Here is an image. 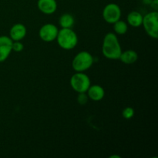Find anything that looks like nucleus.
I'll use <instances>...</instances> for the list:
<instances>
[{
	"label": "nucleus",
	"mask_w": 158,
	"mask_h": 158,
	"mask_svg": "<svg viewBox=\"0 0 158 158\" xmlns=\"http://www.w3.org/2000/svg\"><path fill=\"white\" fill-rule=\"evenodd\" d=\"M86 93L88 97L94 101H100L104 97L105 95L104 89L100 85H90Z\"/></svg>",
	"instance_id": "obj_11"
},
{
	"label": "nucleus",
	"mask_w": 158,
	"mask_h": 158,
	"mask_svg": "<svg viewBox=\"0 0 158 158\" xmlns=\"http://www.w3.org/2000/svg\"><path fill=\"white\" fill-rule=\"evenodd\" d=\"M56 40H57L59 46L66 50L73 49L78 43L77 33L71 28H62L59 30Z\"/></svg>",
	"instance_id": "obj_2"
},
{
	"label": "nucleus",
	"mask_w": 158,
	"mask_h": 158,
	"mask_svg": "<svg viewBox=\"0 0 158 158\" xmlns=\"http://www.w3.org/2000/svg\"><path fill=\"white\" fill-rule=\"evenodd\" d=\"M121 16V9L120 6L115 3H109L103 10V18L106 23L114 24L118 21Z\"/></svg>",
	"instance_id": "obj_6"
},
{
	"label": "nucleus",
	"mask_w": 158,
	"mask_h": 158,
	"mask_svg": "<svg viewBox=\"0 0 158 158\" xmlns=\"http://www.w3.org/2000/svg\"><path fill=\"white\" fill-rule=\"evenodd\" d=\"M12 40L6 35L0 36V63L7 60L12 51Z\"/></svg>",
	"instance_id": "obj_8"
},
{
	"label": "nucleus",
	"mask_w": 158,
	"mask_h": 158,
	"mask_svg": "<svg viewBox=\"0 0 158 158\" xmlns=\"http://www.w3.org/2000/svg\"><path fill=\"white\" fill-rule=\"evenodd\" d=\"M122 115H123V118L127 119V120H130L134 116V108L131 107V106H127L125 107L122 111Z\"/></svg>",
	"instance_id": "obj_16"
},
{
	"label": "nucleus",
	"mask_w": 158,
	"mask_h": 158,
	"mask_svg": "<svg viewBox=\"0 0 158 158\" xmlns=\"http://www.w3.org/2000/svg\"><path fill=\"white\" fill-rule=\"evenodd\" d=\"M12 51H15V52H19L21 51H23L24 46H23V43L19 41H13L12 42Z\"/></svg>",
	"instance_id": "obj_18"
},
{
	"label": "nucleus",
	"mask_w": 158,
	"mask_h": 158,
	"mask_svg": "<svg viewBox=\"0 0 158 158\" xmlns=\"http://www.w3.org/2000/svg\"><path fill=\"white\" fill-rule=\"evenodd\" d=\"M88 99L89 97L87 94H86V93H79V96L77 97V102L80 105H84L87 103Z\"/></svg>",
	"instance_id": "obj_17"
},
{
	"label": "nucleus",
	"mask_w": 158,
	"mask_h": 158,
	"mask_svg": "<svg viewBox=\"0 0 158 158\" xmlns=\"http://www.w3.org/2000/svg\"><path fill=\"white\" fill-rule=\"evenodd\" d=\"M103 56L109 60H119L122 52L117 36L113 32H109L105 35L102 46Z\"/></svg>",
	"instance_id": "obj_1"
},
{
	"label": "nucleus",
	"mask_w": 158,
	"mask_h": 158,
	"mask_svg": "<svg viewBox=\"0 0 158 158\" xmlns=\"http://www.w3.org/2000/svg\"><path fill=\"white\" fill-rule=\"evenodd\" d=\"M137 59H138V55H137V52L135 51L129 49V50L122 52L119 60H120V61L123 62L125 64L130 65L135 63L137 60Z\"/></svg>",
	"instance_id": "obj_12"
},
{
	"label": "nucleus",
	"mask_w": 158,
	"mask_h": 158,
	"mask_svg": "<svg viewBox=\"0 0 158 158\" xmlns=\"http://www.w3.org/2000/svg\"><path fill=\"white\" fill-rule=\"evenodd\" d=\"M94 63V57L87 51H82L74 57L72 66L77 72H83L87 70Z\"/></svg>",
	"instance_id": "obj_3"
},
{
	"label": "nucleus",
	"mask_w": 158,
	"mask_h": 158,
	"mask_svg": "<svg viewBox=\"0 0 158 158\" xmlns=\"http://www.w3.org/2000/svg\"><path fill=\"white\" fill-rule=\"evenodd\" d=\"M114 157H118V158H120V156H116V155L111 156V157H110V158H114Z\"/></svg>",
	"instance_id": "obj_20"
},
{
	"label": "nucleus",
	"mask_w": 158,
	"mask_h": 158,
	"mask_svg": "<svg viewBox=\"0 0 158 158\" xmlns=\"http://www.w3.org/2000/svg\"><path fill=\"white\" fill-rule=\"evenodd\" d=\"M151 6H152L153 9H154V10L157 11V6H158V4H157V0H154V1L152 2V5H151Z\"/></svg>",
	"instance_id": "obj_19"
},
{
	"label": "nucleus",
	"mask_w": 158,
	"mask_h": 158,
	"mask_svg": "<svg viewBox=\"0 0 158 158\" xmlns=\"http://www.w3.org/2000/svg\"><path fill=\"white\" fill-rule=\"evenodd\" d=\"M59 29L55 25L47 23L45 24L40 28L39 31V35L42 40L47 43L53 41L56 39L57 34H58Z\"/></svg>",
	"instance_id": "obj_7"
},
{
	"label": "nucleus",
	"mask_w": 158,
	"mask_h": 158,
	"mask_svg": "<svg viewBox=\"0 0 158 158\" xmlns=\"http://www.w3.org/2000/svg\"><path fill=\"white\" fill-rule=\"evenodd\" d=\"M143 16L141 13L137 11L131 12L127 15V23L133 27H139L143 23Z\"/></svg>",
	"instance_id": "obj_13"
},
{
	"label": "nucleus",
	"mask_w": 158,
	"mask_h": 158,
	"mask_svg": "<svg viewBox=\"0 0 158 158\" xmlns=\"http://www.w3.org/2000/svg\"><path fill=\"white\" fill-rule=\"evenodd\" d=\"M37 6L40 12L50 15L56 11L57 2L56 0H38Z\"/></svg>",
	"instance_id": "obj_9"
},
{
	"label": "nucleus",
	"mask_w": 158,
	"mask_h": 158,
	"mask_svg": "<svg viewBox=\"0 0 158 158\" xmlns=\"http://www.w3.org/2000/svg\"><path fill=\"white\" fill-rule=\"evenodd\" d=\"M26 35V28L21 23L15 24L9 31V37L12 41H20Z\"/></svg>",
	"instance_id": "obj_10"
},
{
	"label": "nucleus",
	"mask_w": 158,
	"mask_h": 158,
	"mask_svg": "<svg viewBox=\"0 0 158 158\" xmlns=\"http://www.w3.org/2000/svg\"><path fill=\"white\" fill-rule=\"evenodd\" d=\"M74 22L75 20H74L73 16L69 13H65L62 15L59 20V23L62 28H72L74 25Z\"/></svg>",
	"instance_id": "obj_14"
},
{
	"label": "nucleus",
	"mask_w": 158,
	"mask_h": 158,
	"mask_svg": "<svg viewBox=\"0 0 158 158\" xmlns=\"http://www.w3.org/2000/svg\"><path fill=\"white\" fill-rule=\"evenodd\" d=\"M114 30L118 35H124L128 30L127 23L123 20L119 19L114 23Z\"/></svg>",
	"instance_id": "obj_15"
},
{
	"label": "nucleus",
	"mask_w": 158,
	"mask_h": 158,
	"mask_svg": "<svg viewBox=\"0 0 158 158\" xmlns=\"http://www.w3.org/2000/svg\"><path fill=\"white\" fill-rule=\"evenodd\" d=\"M70 86L77 93H86L90 86V80L83 72H77L70 79Z\"/></svg>",
	"instance_id": "obj_5"
},
{
	"label": "nucleus",
	"mask_w": 158,
	"mask_h": 158,
	"mask_svg": "<svg viewBox=\"0 0 158 158\" xmlns=\"http://www.w3.org/2000/svg\"><path fill=\"white\" fill-rule=\"evenodd\" d=\"M142 25L148 35L154 39L158 38V12L157 11H153L144 15Z\"/></svg>",
	"instance_id": "obj_4"
}]
</instances>
